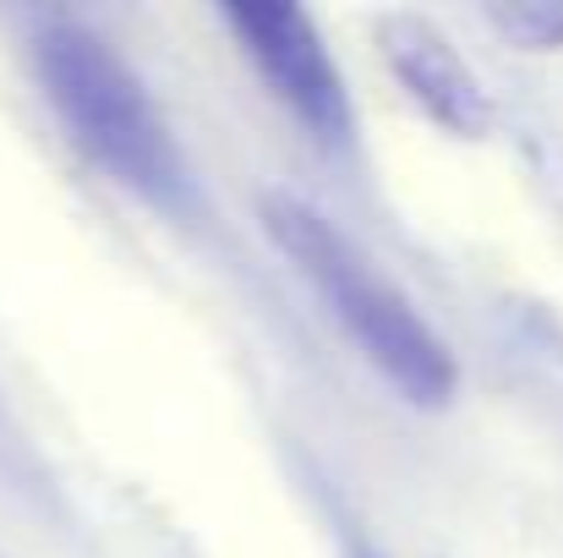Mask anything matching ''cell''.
<instances>
[{"mask_svg":"<svg viewBox=\"0 0 563 558\" xmlns=\"http://www.w3.org/2000/svg\"><path fill=\"white\" fill-rule=\"evenodd\" d=\"M263 225L296 274L323 296L329 318L345 340L373 362L410 405H449L460 389V368L449 340L416 313V302L377 269L373 258L312 203L274 192L263 197Z\"/></svg>","mask_w":563,"mask_h":558,"instance_id":"obj_1","label":"cell"},{"mask_svg":"<svg viewBox=\"0 0 563 558\" xmlns=\"http://www.w3.org/2000/svg\"><path fill=\"white\" fill-rule=\"evenodd\" d=\"M38 83L66 138L115 186L143 203H187V160L126 55L88 22L38 33Z\"/></svg>","mask_w":563,"mask_h":558,"instance_id":"obj_2","label":"cell"},{"mask_svg":"<svg viewBox=\"0 0 563 558\" xmlns=\"http://www.w3.org/2000/svg\"><path fill=\"white\" fill-rule=\"evenodd\" d=\"M219 22L235 33L241 55L263 77V88L323 143L351 138V94L340 83L334 55L323 50V33L296 6H224Z\"/></svg>","mask_w":563,"mask_h":558,"instance_id":"obj_3","label":"cell"},{"mask_svg":"<svg viewBox=\"0 0 563 558\" xmlns=\"http://www.w3.org/2000/svg\"><path fill=\"white\" fill-rule=\"evenodd\" d=\"M383 55L394 66V77L405 83V94L449 132H487L493 105L476 83V72L460 61V50L421 17H388L383 22Z\"/></svg>","mask_w":563,"mask_h":558,"instance_id":"obj_4","label":"cell"},{"mask_svg":"<svg viewBox=\"0 0 563 558\" xmlns=\"http://www.w3.org/2000/svg\"><path fill=\"white\" fill-rule=\"evenodd\" d=\"M487 17H493V28H504L520 50H553V44H563V6L515 0V6H493Z\"/></svg>","mask_w":563,"mask_h":558,"instance_id":"obj_5","label":"cell"}]
</instances>
